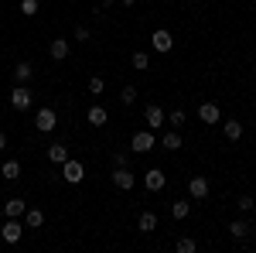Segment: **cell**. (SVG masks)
Segmentation results:
<instances>
[{"label": "cell", "mask_w": 256, "mask_h": 253, "mask_svg": "<svg viewBox=\"0 0 256 253\" xmlns=\"http://www.w3.org/2000/svg\"><path fill=\"white\" fill-rule=\"evenodd\" d=\"M62 178H65L68 185H79L82 178H86V171H82V161H72V157H68V161L62 164Z\"/></svg>", "instance_id": "obj_1"}, {"label": "cell", "mask_w": 256, "mask_h": 253, "mask_svg": "<svg viewBox=\"0 0 256 253\" xmlns=\"http://www.w3.org/2000/svg\"><path fill=\"white\" fill-rule=\"evenodd\" d=\"M20 233H24V226H20L18 219L7 215V222H0V236H4V243H18Z\"/></svg>", "instance_id": "obj_2"}, {"label": "cell", "mask_w": 256, "mask_h": 253, "mask_svg": "<svg viewBox=\"0 0 256 253\" xmlns=\"http://www.w3.org/2000/svg\"><path fill=\"white\" fill-rule=\"evenodd\" d=\"M144 120H147V130H160V127H164V110H160L158 103H150V106L144 110Z\"/></svg>", "instance_id": "obj_3"}, {"label": "cell", "mask_w": 256, "mask_h": 253, "mask_svg": "<svg viewBox=\"0 0 256 253\" xmlns=\"http://www.w3.org/2000/svg\"><path fill=\"white\" fill-rule=\"evenodd\" d=\"M55 123H58V117H55V110H38V117H34V127H38L41 134H48V130H55Z\"/></svg>", "instance_id": "obj_4"}, {"label": "cell", "mask_w": 256, "mask_h": 253, "mask_svg": "<svg viewBox=\"0 0 256 253\" xmlns=\"http://www.w3.org/2000/svg\"><path fill=\"white\" fill-rule=\"evenodd\" d=\"M154 147V130H137L134 134V154H147Z\"/></svg>", "instance_id": "obj_5"}, {"label": "cell", "mask_w": 256, "mask_h": 253, "mask_svg": "<svg viewBox=\"0 0 256 253\" xmlns=\"http://www.w3.org/2000/svg\"><path fill=\"white\" fill-rule=\"evenodd\" d=\"M144 185H147V192H160V188L168 185V178H164L160 168H150V171L144 175Z\"/></svg>", "instance_id": "obj_6"}, {"label": "cell", "mask_w": 256, "mask_h": 253, "mask_svg": "<svg viewBox=\"0 0 256 253\" xmlns=\"http://www.w3.org/2000/svg\"><path fill=\"white\" fill-rule=\"evenodd\" d=\"M150 45H154L160 55H164V52H171L174 38H171V31H164V28H160V31H154V35H150Z\"/></svg>", "instance_id": "obj_7"}, {"label": "cell", "mask_w": 256, "mask_h": 253, "mask_svg": "<svg viewBox=\"0 0 256 253\" xmlns=\"http://www.w3.org/2000/svg\"><path fill=\"white\" fill-rule=\"evenodd\" d=\"M31 93H28V86H18V89H14V93H10V106H14V110H28V106H31Z\"/></svg>", "instance_id": "obj_8"}, {"label": "cell", "mask_w": 256, "mask_h": 253, "mask_svg": "<svg viewBox=\"0 0 256 253\" xmlns=\"http://www.w3.org/2000/svg\"><path fill=\"white\" fill-rule=\"evenodd\" d=\"M134 181H137V178L130 175L126 168H116V171H113V185H116V188H123V192H130V188H134Z\"/></svg>", "instance_id": "obj_9"}, {"label": "cell", "mask_w": 256, "mask_h": 253, "mask_svg": "<svg viewBox=\"0 0 256 253\" xmlns=\"http://www.w3.org/2000/svg\"><path fill=\"white\" fill-rule=\"evenodd\" d=\"M188 192H192V198H205V195H208V181H205L202 175L188 178Z\"/></svg>", "instance_id": "obj_10"}, {"label": "cell", "mask_w": 256, "mask_h": 253, "mask_svg": "<svg viewBox=\"0 0 256 253\" xmlns=\"http://www.w3.org/2000/svg\"><path fill=\"white\" fill-rule=\"evenodd\" d=\"M198 120L202 123H218V106L216 103H202L198 106Z\"/></svg>", "instance_id": "obj_11"}, {"label": "cell", "mask_w": 256, "mask_h": 253, "mask_svg": "<svg viewBox=\"0 0 256 253\" xmlns=\"http://www.w3.org/2000/svg\"><path fill=\"white\" fill-rule=\"evenodd\" d=\"M28 212V205H24V198H10L7 205H4V215H10V219H18V215Z\"/></svg>", "instance_id": "obj_12"}, {"label": "cell", "mask_w": 256, "mask_h": 253, "mask_svg": "<svg viewBox=\"0 0 256 253\" xmlns=\"http://www.w3.org/2000/svg\"><path fill=\"white\" fill-rule=\"evenodd\" d=\"M48 52H52V59H55V62H62L65 55H68V41H65V38H55V41H52V48H48Z\"/></svg>", "instance_id": "obj_13"}, {"label": "cell", "mask_w": 256, "mask_h": 253, "mask_svg": "<svg viewBox=\"0 0 256 253\" xmlns=\"http://www.w3.org/2000/svg\"><path fill=\"white\" fill-rule=\"evenodd\" d=\"M48 161H52V164H65V161H68V151H65L62 144H52V147H48Z\"/></svg>", "instance_id": "obj_14"}, {"label": "cell", "mask_w": 256, "mask_h": 253, "mask_svg": "<svg viewBox=\"0 0 256 253\" xmlns=\"http://www.w3.org/2000/svg\"><path fill=\"white\" fill-rule=\"evenodd\" d=\"M137 226H140V233H154V229H158V215H154V212H144Z\"/></svg>", "instance_id": "obj_15"}, {"label": "cell", "mask_w": 256, "mask_h": 253, "mask_svg": "<svg viewBox=\"0 0 256 253\" xmlns=\"http://www.w3.org/2000/svg\"><path fill=\"white\" fill-rule=\"evenodd\" d=\"M86 120H89V123H92V127H102V123H106V110H102V106H92V110H89V113H86Z\"/></svg>", "instance_id": "obj_16"}, {"label": "cell", "mask_w": 256, "mask_h": 253, "mask_svg": "<svg viewBox=\"0 0 256 253\" xmlns=\"http://www.w3.org/2000/svg\"><path fill=\"white\" fill-rule=\"evenodd\" d=\"M229 233L236 236V239H246V236H250V226H246V219H236V222H229Z\"/></svg>", "instance_id": "obj_17"}, {"label": "cell", "mask_w": 256, "mask_h": 253, "mask_svg": "<svg viewBox=\"0 0 256 253\" xmlns=\"http://www.w3.org/2000/svg\"><path fill=\"white\" fill-rule=\"evenodd\" d=\"M226 137H229V140H239V137H242V123H239V120H226Z\"/></svg>", "instance_id": "obj_18"}, {"label": "cell", "mask_w": 256, "mask_h": 253, "mask_svg": "<svg viewBox=\"0 0 256 253\" xmlns=\"http://www.w3.org/2000/svg\"><path fill=\"white\" fill-rule=\"evenodd\" d=\"M0 175L7 178V181H14V178H20V164H18V161H7V164H4V171H0Z\"/></svg>", "instance_id": "obj_19"}, {"label": "cell", "mask_w": 256, "mask_h": 253, "mask_svg": "<svg viewBox=\"0 0 256 253\" xmlns=\"http://www.w3.org/2000/svg\"><path fill=\"white\" fill-rule=\"evenodd\" d=\"M14 79H18V82H28V79H31V65H28V62H18V65H14Z\"/></svg>", "instance_id": "obj_20"}, {"label": "cell", "mask_w": 256, "mask_h": 253, "mask_svg": "<svg viewBox=\"0 0 256 253\" xmlns=\"http://www.w3.org/2000/svg\"><path fill=\"white\" fill-rule=\"evenodd\" d=\"M195 250H198V243L192 236H181V239H178V253H195Z\"/></svg>", "instance_id": "obj_21"}, {"label": "cell", "mask_w": 256, "mask_h": 253, "mask_svg": "<svg viewBox=\"0 0 256 253\" xmlns=\"http://www.w3.org/2000/svg\"><path fill=\"white\" fill-rule=\"evenodd\" d=\"M160 147H164V151H178V147H181V137H178V134H164Z\"/></svg>", "instance_id": "obj_22"}, {"label": "cell", "mask_w": 256, "mask_h": 253, "mask_svg": "<svg viewBox=\"0 0 256 253\" xmlns=\"http://www.w3.org/2000/svg\"><path fill=\"white\" fill-rule=\"evenodd\" d=\"M188 212H192V202H174V205H171V215H174V219H184Z\"/></svg>", "instance_id": "obj_23"}, {"label": "cell", "mask_w": 256, "mask_h": 253, "mask_svg": "<svg viewBox=\"0 0 256 253\" xmlns=\"http://www.w3.org/2000/svg\"><path fill=\"white\" fill-rule=\"evenodd\" d=\"M134 69H150V59H147V52H134Z\"/></svg>", "instance_id": "obj_24"}, {"label": "cell", "mask_w": 256, "mask_h": 253, "mask_svg": "<svg viewBox=\"0 0 256 253\" xmlns=\"http://www.w3.org/2000/svg\"><path fill=\"white\" fill-rule=\"evenodd\" d=\"M134 99H137V89H134V86H123V93H120V103H123V106H130Z\"/></svg>", "instance_id": "obj_25"}, {"label": "cell", "mask_w": 256, "mask_h": 253, "mask_svg": "<svg viewBox=\"0 0 256 253\" xmlns=\"http://www.w3.org/2000/svg\"><path fill=\"white\" fill-rule=\"evenodd\" d=\"M20 14L34 18V14H38V0H20Z\"/></svg>", "instance_id": "obj_26"}, {"label": "cell", "mask_w": 256, "mask_h": 253, "mask_svg": "<svg viewBox=\"0 0 256 253\" xmlns=\"http://www.w3.org/2000/svg\"><path fill=\"white\" fill-rule=\"evenodd\" d=\"M41 222H44V215H41L38 209H31V212H28V226H31V229H38Z\"/></svg>", "instance_id": "obj_27"}, {"label": "cell", "mask_w": 256, "mask_h": 253, "mask_svg": "<svg viewBox=\"0 0 256 253\" xmlns=\"http://www.w3.org/2000/svg\"><path fill=\"white\" fill-rule=\"evenodd\" d=\"M184 110H174V113H171V117H168V123H171V127H181V123H184Z\"/></svg>", "instance_id": "obj_28"}, {"label": "cell", "mask_w": 256, "mask_h": 253, "mask_svg": "<svg viewBox=\"0 0 256 253\" xmlns=\"http://www.w3.org/2000/svg\"><path fill=\"white\" fill-rule=\"evenodd\" d=\"M89 93H92V96H96V93H102V79H99V76L89 79Z\"/></svg>", "instance_id": "obj_29"}, {"label": "cell", "mask_w": 256, "mask_h": 253, "mask_svg": "<svg viewBox=\"0 0 256 253\" xmlns=\"http://www.w3.org/2000/svg\"><path fill=\"white\" fill-rule=\"evenodd\" d=\"M239 209H242V212H250V209H253V198H250V195H242V198H239Z\"/></svg>", "instance_id": "obj_30"}, {"label": "cell", "mask_w": 256, "mask_h": 253, "mask_svg": "<svg viewBox=\"0 0 256 253\" xmlns=\"http://www.w3.org/2000/svg\"><path fill=\"white\" fill-rule=\"evenodd\" d=\"M76 38H79V41H89L92 35H89V28H76Z\"/></svg>", "instance_id": "obj_31"}, {"label": "cell", "mask_w": 256, "mask_h": 253, "mask_svg": "<svg viewBox=\"0 0 256 253\" xmlns=\"http://www.w3.org/2000/svg\"><path fill=\"white\" fill-rule=\"evenodd\" d=\"M4 147H7V137H4V134H0V151H4Z\"/></svg>", "instance_id": "obj_32"}, {"label": "cell", "mask_w": 256, "mask_h": 253, "mask_svg": "<svg viewBox=\"0 0 256 253\" xmlns=\"http://www.w3.org/2000/svg\"><path fill=\"white\" fill-rule=\"evenodd\" d=\"M123 4H126V7H134V4H137V0H123Z\"/></svg>", "instance_id": "obj_33"}]
</instances>
